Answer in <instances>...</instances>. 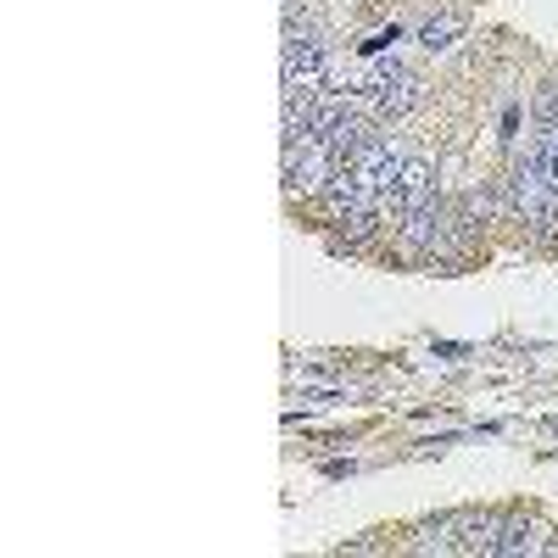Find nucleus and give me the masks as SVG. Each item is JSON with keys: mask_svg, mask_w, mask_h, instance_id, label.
<instances>
[{"mask_svg": "<svg viewBox=\"0 0 558 558\" xmlns=\"http://www.w3.org/2000/svg\"><path fill=\"white\" fill-rule=\"evenodd\" d=\"M463 34V17L458 12H447V17H430L425 28H418V45H425V51H447V45Z\"/></svg>", "mask_w": 558, "mask_h": 558, "instance_id": "nucleus-5", "label": "nucleus"}, {"mask_svg": "<svg viewBox=\"0 0 558 558\" xmlns=\"http://www.w3.org/2000/svg\"><path fill=\"white\" fill-rule=\"evenodd\" d=\"M536 123H542V129L558 123V84H547L542 96H536Z\"/></svg>", "mask_w": 558, "mask_h": 558, "instance_id": "nucleus-6", "label": "nucleus"}, {"mask_svg": "<svg viewBox=\"0 0 558 558\" xmlns=\"http://www.w3.org/2000/svg\"><path fill=\"white\" fill-rule=\"evenodd\" d=\"M436 196V168H430V157H408L402 162V179L391 184V196L380 202V218L386 223H402L408 213H418Z\"/></svg>", "mask_w": 558, "mask_h": 558, "instance_id": "nucleus-2", "label": "nucleus"}, {"mask_svg": "<svg viewBox=\"0 0 558 558\" xmlns=\"http://www.w3.org/2000/svg\"><path fill=\"white\" fill-rule=\"evenodd\" d=\"M542 531L531 525V520H502V531H497V558H514V553H547V542H536Z\"/></svg>", "mask_w": 558, "mask_h": 558, "instance_id": "nucleus-4", "label": "nucleus"}, {"mask_svg": "<svg viewBox=\"0 0 558 558\" xmlns=\"http://www.w3.org/2000/svg\"><path fill=\"white\" fill-rule=\"evenodd\" d=\"M347 179L357 184V191H363L368 202H386V196H391V184L402 179V157L391 151V140L368 134L363 146L352 151V162H347Z\"/></svg>", "mask_w": 558, "mask_h": 558, "instance_id": "nucleus-1", "label": "nucleus"}, {"mask_svg": "<svg viewBox=\"0 0 558 558\" xmlns=\"http://www.w3.org/2000/svg\"><path fill=\"white\" fill-rule=\"evenodd\" d=\"M481 514H447V520H430V525H418L413 536V553H463L470 547V531H475Z\"/></svg>", "mask_w": 558, "mask_h": 558, "instance_id": "nucleus-3", "label": "nucleus"}]
</instances>
